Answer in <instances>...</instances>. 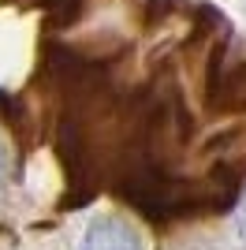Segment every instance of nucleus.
Here are the masks:
<instances>
[{"label":"nucleus","instance_id":"nucleus-1","mask_svg":"<svg viewBox=\"0 0 246 250\" xmlns=\"http://www.w3.org/2000/svg\"><path fill=\"white\" fill-rule=\"evenodd\" d=\"M79 250H145L142 231L134 228L120 213H101L90 220V228L82 231Z\"/></svg>","mask_w":246,"mask_h":250},{"label":"nucleus","instance_id":"nucleus-2","mask_svg":"<svg viewBox=\"0 0 246 250\" xmlns=\"http://www.w3.org/2000/svg\"><path fill=\"white\" fill-rule=\"evenodd\" d=\"M235 235H239V243H246V190H243L239 209H235Z\"/></svg>","mask_w":246,"mask_h":250},{"label":"nucleus","instance_id":"nucleus-3","mask_svg":"<svg viewBox=\"0 0 246 250\" xmlns=\"http://www.w3.org/2000/svg\"><path fill=\"white\" fill-rule=\"evenodd\" d=\"M4 168H8V157H4V149H0V179H4Z\"/></svg>","mask_w":246,"mask_h":250}]
</instances>
